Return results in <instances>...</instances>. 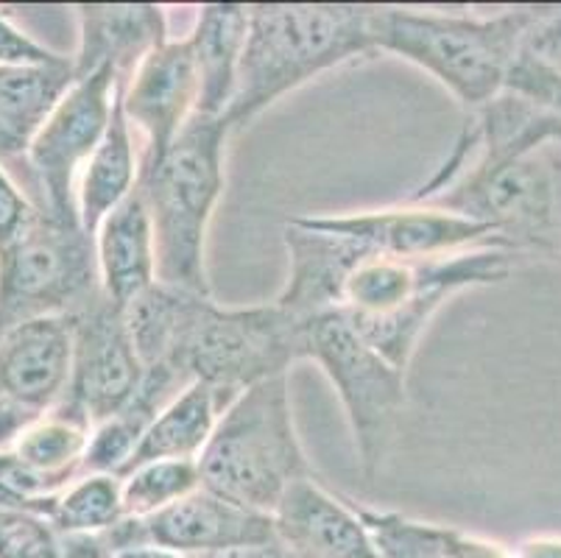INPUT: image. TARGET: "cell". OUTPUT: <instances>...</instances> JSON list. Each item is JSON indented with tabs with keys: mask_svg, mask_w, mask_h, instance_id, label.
<instances>
[{
	"mask_svg": "<svg viewBox=\"0 0 561 558\" xmlns=\"http://www.w3.org/2000/svg\"><path fill=\"white\" fill-rule=\"evenodd\" d=\"M115 92L117 73L112 68H99L95 73L76 79L25 148L28 193L37 207L54 215L56 221L79 224L76 184L81 168L110 126Z\"/></svg>",
	"mask_w": 561,
	"mask_h": 558,
	"instance_id": "9c48e42d",
	"label": "cell"
},
{
	"mask_svg": "<svg viewBox=\"0 0 561 558\" xmlns=\"http://www.w3.org/2000/svg\"><path fill=\"white\" fill-rule=\"evenodd\" d=\"M283 240L288 249V280L274 305L299 321L339 310L346 274L371 254L358 240L313 227L305 215L285 224Z\"/></svg>",
	"mask_w": 561,
	"mask_h": 558,
	"instance_id": "2e32d148",
	"label": "cell"
},
{
	"mask_svg": "<svg viewBox=\"0 0 561 558\" xmlns=\"http://www.w3.org/2000/svg\"><path fill=\"white\" fill-rule=\"evenodd\" d=\"M76 12L81 31L79 50L70 56L76 79L95 73L99 68H112L117 81H126L151 50L171 39L165 12L151 3H84L76 7Z\"/></svg>",
	"mask_w": 561,
	"mask_h": 558,
	"instance_id": "e0dca14e",
	"label": "cell"
},
{
	"mask_svg": "<svg viewBox=\"0 0 561 558\" xmlns=\"http://www.w3.org/2000/svg\"><path fill=\"white\" fill-rule=\"evenodd\" d=\"M121 104L131 129L142 135L140 173L165 157L187 121L196 115L198 76L191 39H168L121 81Z\"/></svg>",
	"mask_w": 561,
	"mask_h": 558,
	"instance_id": "7c38bea8",
	"label": "cell"
},
{
	"mask_svg": "<svg viewBox=\"0 0 561 558\" xmlns=\"http://www.w3.org/2000/svg\"><path fill=\"white\" fill-rule=\"evenodd\" d=\"M232 399L224 397L207 383H191L151 419L142 433L129 469L149 464V460H198L202 449L210 442L218 417Z\"/></svg>",
	"mask_w": 561,
	"mask_h": 558,
	"instance_id": "7402d4cb",
	"label": "cell"
},
{
	"mask_svg": "<svg viewBox=\"0 0 561 558\" xmlns=\"http://www.w3.org/2000/svg\"><path fill=\"white\" fill-rule=\"evenodd\" d=\"M73 377V319L37 316L9 324L0 338V397L34 417L68 399Z\"/></svg>",
	"mask_w": 561,
	"mask_h": 558,
	"instance_id": "5bb4252c",
	"label": "cell"
},
{
	"mask_svg": "<svg viewBox=\"0 0 561 558\" xmlns=\"http://www.w3.org/2000/svg\"><path fill=\"white\" fill-rule=\"evenodd\" d=\"M7 327H9V321L3 319V316H0V338H3V332H7Z\"/></svg>",
	"mask_w": 561,
	"mask_h": 558,
	"instance_id": "d590c367",
	"label": "cell"
},
{
	"mask_svg": "<svg viewBox=\"0 0 561 558\" xmlns=\"http://www.w3.org/2000/svg\"><path fill=\"white\" fill-rule=\"evenodd\" d=\"M187 558H288L283 547L274 542H263V545H238V547H224V550L213 553H198V556Z\"/></svg>",
	"mask_w": 561,
	"mask_h": 558,
	"instance_id": "1f68e13d",
	"label": "cell"
},
{
	"mask_svg": "<svg viewBox=\"0 0 561 558\" xmlns=\"http://www.w3.org/2000/svg\"><path fill=\"white\" fill-rule=\"evenodd\" d=\"M73 319V377L68 402L79 408L90 424L124 411L140 391L142 366L131 341L126 314L104 294H95Z\"/></svg>",
	"mask_w": 561,
	"mask_h": 558,
	"instance_id": "30bf717a",
	"label": "cell"
},
{
	"mask_svg": "<svg viewBox=\"0 0 561 558\" xmlns=\"http://www.w3.org/2000/svg\"><path fill=\"white\" fill-rule=\"evenodd\" d=\"M59 534H104L126 520L117 475L84 472L65 486L48 509Z\"/></svg>",
	"mask_w": 561,
	"mask_h": 558,
	"instance_id": "d4e9b609",
	"label": "cell"
},
{
	"mask_svg": "<svg viewBox=\"0 0 561 558\" xmlns=\"http://www.w3.org/2000/svg\"><path fill=\"white\" fill-rule=\"evenodd\" d=\"M39 509L48 514V505H39V503H32V500L20 498V494H14L12 489H7V486L0 483V509Z\"/></svg>",
	"mask_w": 561,
	"mask_h": 558,
	"instance_id": "836d02e7",
	"label": "cell"
},
{
	"mask_svg": "<svg viewBox=\"0 0 561 558\" xmlns=\"http://www.w3.org/2000/svg\"><path fill=\"white\" fill-rule=\"evenodd\" d=\"M272 522L288 558H380L358 509L330 494L313 475L288 486Z\"/></svg>",
	"mask_w": 561,
	"mask_h": 558,
	"instance_id": "9a60e30c",
	"label": "cell"
},
{
	"mask_svg": "<svg viewBox=\"0 0 561 558\" xmlns=\"http://www.w3.org/2000/svg\"><path fill=\"white\" fill-rule=\"evenodd\" d=\"M39 207L28 187L12 176L7 162H0V252L18 243L37 218Z\"/></svg>",
	"mask_w": 561,
	"mask_h": 558,
	"instance_id": "83f0119b",
	"label": "cell"
},
{
	"mask_svg": "<svg viewBox=\"0 0 561 558\" xmlns=\"http://www.w3.org/2000/svg\"><path fill=\"white\" fill-rule=\"evenodd\" d=\"M99 291L93 238L45 209L18 243L0 252V316L9 324L70 316Z\"/></svg>",
	"mask_w": 561,
	"mask_h": 558,
	"instance_id": "ba28073f",
	"label": "cell"
},
{
	"mask_svg": "<svg viewBox=\"0 0 561 558\" xmlns=\"http://www.w3.org/2000/svg\"><path fill=\"white\" fill-rule=\"evenodd\" d=\"M305 361V321L274 301L254 307H221L213 296L171 288L165 344L157 366L185 386L207 383L234 399L249 386L288 375Z\"/></svg>",
	"mask_w": 561,
	"mask_h": 558,
	"instance_id": "7a4b0ae2",
	"label": "cell"
},
{
	"mask_svg": "<svg viewBox=\"0 0 561 558\" xmlns=\"http://www.w3.org/2000/svg\"><path fill=\"white\" fill-rule=\"evenodd\" d=\"M514 258L506 246L425 260L366 254L341 285L339 310L377 355L408 372L438 307L463 291L506 283Z\"/></svg>",
	"mask_w": 561,
	"mask_h": 558,
	"instance_id": "6da1fadb",
	"label": "cell"
},
{
	"mask_svg": "<svg viewBox=\"0 0 561 558\" xmlns=\"http://www.w3.org/2000/svg\"><path fill=\"white\" fill-rule=\"evenodd\" d=\"M62 558H115L117 547L110 531L104 534H59Z\"/></svg>",
	"mask_w": 561,
	"mask_h": 558,
	"instance_id": "f546056e",
	"label": "cell"
},
{
	"mask_svg": "<svg viewBox=\"0 0 561 558\" xmlns=\"http://www.w3.org/2000/svg\"><path fill=\"white\" fill-rule=\"evenodd\" d=\"M305 361L319 363L350 422L360 472H380L405 408V372L377 355L341 310L305 321Z\"/></svg>",
	"mask_w": 561,
	"mask_h": 558,
	"instance_id": "52a82bcc",
	"label": "cell"
},
{
	"mask_svg": "<svg viewBox=\"0 0 561 558\" xmlns=\"http://www.w3.org/2000/svg\"><path fill=\"white\" fill-rule=\"evenodd\" d=\"M247 29L249 7L243 3H207L198 9L196 25L187 34L198 76L196 115H227L241 73Z\"/></svg>",
	"mask_w": 561,
	"mask_h": 558,
	"instance_id": "d6986e66",
	"label": "cell"
},
{
	"mask_svg": "<svg viewBox=\"0 0 561 558\" xmlns=\"http://www.w3.org/2000/svg\"><path fill=\"white\" fill-rule=\"evenodd\" d=\"M229 126L193 115L157 166L140 173L157 243V283L210 296L207 229L224 193Z\"/></svg>",
	"mask_w": 561,
	"mask_h": 558,
	"instance_id": "277c9868",
	"label": "cell"
},
{
	"mask_svg": "<svg viewBox=\"0 0 561 558\" xmlns=\"http://www.w3.org/2000/svg\"><path fill=\"white\" fill-rule=\"evenodd\" d=\"M140 184V157L135 146V129L121 104V81H117L115 106L104 137L81 168L76 184V213L84 235L95 238L106 215L135 193Z\"/></svg>",
	"mask_w": 561,
	"mask_h": 558,
	"instance_id": "ffe728a7",
	"label": "cell"
},
{
	"mask_svg": "<svg viewBox=\"0 0 561 558\" xmlns=\"http://www.w3.org/2000/svg\"><path fill=\"white\" fill-rule=\"evenodd\" d=\"M68 56L37 43L32 34H25L0 12V68H37V65H59Z\"/></svg>",
	"mask_w": 561,
	"mask_h": 558,
	"instance_id": "f1b7e54d",
	"label": "cell"
},
{
	"mask_svg": "<svg viewBox=\"0 0 561 558\" xmlns=\"http://www.w3.org/2000/svg\"><path fill=\"white\" fill-rule=\"evenodd\" d=\"M380 558H517L500 542L469 531L411 520L397 511L358 509Z\"/></svg>",
	"mask_w": 561,
	"mask_h": 558,
	"instance_id": "603a6c76",
	"label": "cell"
},
{
	"mask_svg": "<svg viewBox=\"0 0 561 558\" xmlns=\"http://www.w3.org/2000/svg\"><path fill=\"white\" fill-rule=\"evenodd\" d=\"M76 81L73 59L37 68H0V162L20 160Z\"/></svg>",
	"mask_w": 561,
	"mask_h": 558,
	"instance_id": "44dd1931",
	"label": "cell"
},
{
	"mask_svg": "<svg viewBox=\"0 0 561 558\" xmlns=\"http://www.w3.org/2000/svg\"><path fill=\"white\" fill-rule=\"evenodd\" d=\"M506 90L553 112L561 90V7H537L519 39Z\"/></svg>",
	"mask_w": 561,
	"mask_h": 558,
	"instance_id": "cb8c5ba5",
	"label": "cell"
},
{
	"mask_svg": "<svg viewBox=\"0 0 561 558\" xmlns=\"http://www.w3.org/2000/svg\"><path fill=\"white\" fill-rule=\"evenodd\" d=\"M202 489V472L196 460H149L121 475V500L124 516L146 520L168 505Z\"/></svg>",
	"mask_w": 561,
	"mask_h": 558,
	"instance_id": "484cf974",
	"label": "cell"
},
{
	"mask_svg": "<svg viewBox=\"0 0 561 558\" xmlns=\"http://www.w3.org/2000/svg\"><path fill=\"white\" fill-rule=\"evenodd\" d=\"M553 112L556 115L561 117V90H559V95H556V104H553Z\"/></svg>",
	"mask_w": 561,
	"mask_h": 558,
	"instance_id": "e575fe53",
	"label": "cell"
},
{
	"mask_svg": "<svg viewBox=\"0 0 561 558\" xmlns=\"http://www.w3.org/2000/svg\"><path fill=\"white\" fill-rule=\"evenodd\" d=\"M0 558H62V536L39 509H0Z\"/></svg>",
	"mask_w": 561,
	"mask_h": 558,
	"instance_id": "4316f807",
	"label": "cell"
},
{
	"mask_svg": "<svg viewBox=\"0 0 561 558\" xmlns=\"http://www.w3.org/2000/svg\"><path fill=\"white\" fill-rule=\"evenodd\" d=\"M115 558H187L176 550H168V547H157V545H135V547H124V550H117Z\"/></svg>",
	"mask_w": 561,
	"mask_h": 558,
	"instance_id": "d6a6232c",
	"label": "cell"
},
{
	"mask_svg": "<svg viewBox=\"0 0 561 558\" xmlns=\"http://www.w3.org/2000/svg\"><path fill=\"white\" fill-rule=\"evenodd\" d=\"M34 419L37 417H34L32 411L20 408L18 402H12V399L0 397V453H7V449L18 442L20 433H23Z\"/></svg>",
	"mask_w": 561,
	"mask_h": 558,
	"instance_id": "4dcf8cb0",
	"label": "cell"
},
{
	"mask_svg": "<svg viewBox=\"0 0 561 558\" xmlns=\"http://www.w3.org/2000/svg\"><path fill=\"white\" fill-rule=\"evenodd\" d=\"M305 218L313 227L358 240L371 254H382V258L425 260L463 252V249H478V246H506L486 224L469 221L463 215L427 207V204L405 202L400 207L360 209V213L341 215H305Z\"/></svg>",
	"mask_w": 561,
	"mask_h": 558,
	"instance_id": "8fae6325",
	"label": "cell"
},
{
	"mask_svg": "<svg viewBox=\"0 0 561 558\" xmlns=\"http://www.w3.org/2000/svg\"><path fill=\"white\" fill-rule=\"evenodd\" d=\"M537 7H517L494 18L411 12L371 7L369 34L375 50L411 61L476 112L506 90L519 39Z\"/></svg>",
	"mask_w": 561,
	"mask_h": 558,
	"instance_id": "8992f818",
	"label": "cell"
},
{
	"mask_svg": "<svg viewBox=\"0 0 561 558\" xmlns=\"http://www.w3.org/2000/svg\"><path fill=\"white\" fill-rule=\"evenodd\" d=\"M196 464L204 489L272 516L288 486L313 475L294 422L288 375L238 394L218 417Z\"/></svg>",
	"mask_w": 561,
	"mask_h": 558,
	"instance_id": "5b68a950",
	"label": "cell"
},
{
	"mask_svg": "<svg viewBox=\"0 0 561 558\" xmlns=\"http://www.w3.org/2000/svg\"><path fill=\"white\" fill-rule=\"evenodd\" d=\"M99 288L121 310L157 283V243L140 184L95 229Z\"/></svg>",
	"mask_w": 561,
	"mask_h": 558,
	"instance_id": "ac0fdd59",
	"label": "cell"
},
{
	"mask_svg": "<svg viewBox=\"0 0 561 558\" xmlns=\"http://www.w3.org/2000/svg\"><path fill=\"white\" fill-rule=\"evenodd\" d=\"M369 18L371 7L350 3H252L238 87L224 115L229 132L316 76L375 54Z\"/></svg>",
	"mask_w": 561,
	"mask_h": 558,
	"instance_id": "3957f363",
	"label": "cell"
},
{
	"mask_svg": "<svg viewBox=\"0 0 561 558\" xmlns=\"http://www.w3.org/2000/svg\"><path fill=\"white\" fill-rule=\"evenodd\" d=\"M117 550L135 545H157L182 556L224 550L238 545H263L274 542L272 516L234 505L213 491L196 489L180 503L146 520H129L110 531Z\"/></svg>",
	"mask_w": 561,
	"mask_h": 558,
	"instance_id": "4fadbf2b",
	"label": "cell"
}]
</instances>
